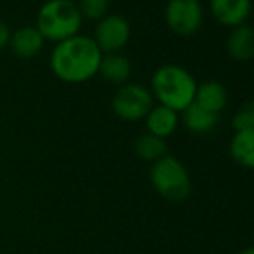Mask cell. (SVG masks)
Listing matches in <instances>:
<instances>
[{"instance_id": "cell-1", "label": "cell", "mask_w": 254, "mask_h": 254, "mask_svg": "<svg viewBox=\"0 0 254 254\" xmlns=\"http://www.w3.org/2000/svg\"><path fill=\"white\" fill-rule=\"evenodd\" d=\"M102 56L94 38L78 33L54 45L49 64L57 80L76 85L92 80L99 73Z\"/></svg>"}, {"instance_id": "cell-2", "label": "cell", "mask_w": 254, "mask_h": 254, "mask_svg": "<svg viewBox=\"0 0 254 254\" xmlns=\"http://www.w3.org/2000/svg\"><path fill=\"white\" fill-rule=\"evenodd\" d=\"M197 83L195 78L185 67L178 64H164L157 67L151 80V94L159 101L161 106L182 113L195 97Z\"/></svg>"}, {"instance_id": "cell-3", "label": "cell", "mask_w": 254, "mask_h": 254, "mask_svg": "<svg viewBox=\"0 0 254 254\" xmlns=\"http://www.w3.org/2000/svg\"><path fill=\"white\" fill-rule=\"evenodd\" d=\"M81 24L83 16L74 0H47L38 9L35 26L45 40L59 44L80 33Z\"/></svg>"}, {"instance_id": "cell-4", "label": "cell", "mask_w": 254, "mask_h": 254, "mask_svg": "<svg viewBox=\"0 0 254 254\" xmlns=\"http://www.w3.org/2000/svg\"><path fill=\"white\" fill-rule=\"evenodd\" d=\"M149 177H151L154 190L166 201L180 202L190 195V177L184 163L178 161L177 157L164 156L163 159L152 163Z\"/></svg>"}, {"instance_id": "cell-5", "label": "cell", "mask_w": 254, "mask_h": 254, "mask_svg": "<svg viewBox=\"0 0 254 254\" xmlns=\"http://www.w3.org/2000/svg\"><path fill=\"white\" fill-rule=\"evenodd\" d=\"M152 94L149 88L137 83H125L114 94L111 107L113 113L123 121H140L145 120L149 111L152 109Z\"/></svg>"}, {"instance_id": "cell-6", "label": "cell", "mask_w": 254, "mask_h": 254, "mask_svg": "<svg viewBox=\"0 0 254 254\" xmlns=\"http://www.w3.org/2000/svg\"><path fill=\"white\" fill-rule=\"evenodd\" d=\"M202 5L199 0H168L164 9V21L173 33L180 37H192L202 24Z\"/></svg>"}, {"instance_id": "cell-7", "label": "cell", "mask_w": 254, "mask_h": 254, "mask_svg": "<svg viewBox=\"0 0 254 254\" xmlns=\"http://www.w3.org/2000/svg\"><path fill=\"white\" fill-rule=\"evenodd\" d=\"M131 37V26L121 14H106L97 21L94 31V40L102 54H114L127 47Z\"/></svg>"}, {"instance_id": "cell-8", "label": "cell", "mask_w": 254, "mask_h": 254, "mask_svg": "<svg viewBox=\"0 0 254 254\" xmlns=\"http://www.w3.org/2000/svg\"><path fill=\"white\" fill-rule=\"evenodd\" d=\"M209 9L220 24L235 28L248 21L253 2L251 0H209Z\"/></svg>"}, {"instance_id": "cell-9", "label": "cell", "mask_w": 254, "mask_h": 254, "mask_svg": "<svg viewBox=\"0 0 254 254\" xmlns=\"http://www.w3.org/2000/svg\"><path fill=\"white\" fill-rule=\"evenodd\" d=\"M45 38L37 30V26H21L16 31H10L9 47L21 59H31L38 56L44 49Z\"/></svg>"}, {"instance_id": "cell-10", "label": "cell", "mask_w": 254, "mask_h": 254, "mask_svg": "<svg viewBox=\"0 0 254 254\" xmlns=\"http://www.w3.org/2000/svg\"><path fill=\"white\" fill-rule=\"evenodd\" d=\"M227 54L234 61H249L254 57V28L248 24L232 28L230 35L227 37Z\"/></svg>"}, {"instance_id": "cell-11", "label": "cell", "mask_w": 254, "mask_h": 254, "mask_svg": "<svg viewBox=\"0 0 254 254\" xmlns=\"http://www.w3.org/2000/svg\"><path fill=\"white\" fill-rule=\"evenodd\" d=\"M99 74L113 85H125L128 83L131 76V63L127 56L120 52L114 54H104L101 66H99Z\"/></svg>"}, {"instance_id": "cell-12", "label": "cell", "mask_w": 254, "mask_h": 254, "mask_svg": "<svg viewBox=\"0 0 254 254\" xmlns=\"http://www.w3.org/2000/svg\"><path fill=\"white\" fill-rule=\"evenodd\" d=\"M178 113L166 106H152L149 114L145 116L147 133L156 135L159 138H166L177 130L178 127Z\"/></svg>"}, {"instance_id": "cell-13", "label": "cell", "mask_w": 254, "mask_h": 254, "mask_svg": "<svg viewBox=\"0 0 254 254\" xmlns=\"http://www.w3.org/2000/svg\"><path fill=\"white\" fill-rule=\"evenodd\" d=\"M227 99L228 95L223 85L218 81H206L202 85H197L194 102L209 113L220 114L223 107L227 106Z\"/></svg>"}, {"instance_id": "cell-14", "label": "cell", "mask_w": 254, "mask_h": 254, "mask_svg": "<svg viewBox=\"0 0 254 254\" xmlns=\"http://www.w3.org/2000/svg\"><path fill=\"white\" fill-rule=\"evenodd\" d=\"M218 120H220V114L209 113L195 102H192L187 109L182 111V123L192 133H207L216 127Z\"/></svg>"}, {"instance_id": "cell-15", "label": "cell", "mask_w": 254, "mask_h": 254, "mask_svg": "<svg viewBox=\"0 0 254 254\" xmlns=\"http://www.w3.org/2000/svg\"><path fill=\"white\" fill-rule=\"evenodd\" d=\"M230 156L242 168H254V127L235 131L230 142Z\"/></svg>"}, {"instance_id": "cell-16", "label": "cell", "mask_w": 254, "mask_h": 254, "mask_svg": "<svg viewBox=\"0 0 254 254\" xmlns=\"http://www.w3.org/2000/svg\"><path fill=\"white\" fill-rule=\"evenodd\" d=\"M168 147L164 138H159L156 135L144 133L135 140V154L140 157L142 161L147 163H156V161L163 159L168 156Z\"/></svg>"}, {"instance_id": "cell-17", "label": "cell", "mask_w": 254, "mask_h": 254, "mask_svg": "<svg viewBox=\"0 0 254 254\" xmlns=\"http://www.w3.org/2000/svg\"><path fill=\"white\" fill-rule=\"evenodd\" d=\"M109 3L111 0H78L76 5L80 9L83 19H92V21H99L102 19L106 14H109Z\"/></svg>"}, {"instance_id": "cell-18", "label": "cell", "mask_w": 254, "mask_h": 254, "mask_svg": "<svg viewBox=\"0 0 254 254\" xmlns=\"http://www.w3.org/2000/svg\"><path fill=\"white\" fill-rule=\"evenodd\" d=\"M232 125H234L235 131L248 130V128H253V127H254L253 118H251V113H249L248 107H244V109H241V111H239V113H235V116H234V121H232Z\"/></svg>"}, {"instance_id": "cell-19", "label": "cell", "mask_w": 254, "mask_h": 254, "mask_svg": "<svg viewBox=\"0 0 254 254\" xmlns=\"http://www.w3.org/2000/svg\"><path fill=\"white\" fill-rule=\"evenodd\" d=\"M9 38H10V30L3 21H0V52L9 45Z\"/></svg>"}, {"instance_id": "cell-20", "label": "cell", "mask_w": 254, "mask_h": 254, "mask_svg": "<svg viewBox=\"0 0 254 254\" xmlns=\"http://www.w3.org/2000/svg\"><path fill=\"white\" fill-rule=\"evenodd\" d=\"M237 254H254V248H246L242 251H239Z\"/></svg>"}, {"instance_id": "cell-21", "label": "cell", "mask_w": 254, "mask_h": 254, "mask_svg": "<svg viewBox=\"0 0 254 254\" xmlns=\"http://www.w3.org/2000/svg\"><path fill=\"white\" fill-rule=\"evenodd\" d=\"M248 109H249V113H251V118H253V123H254V102H251L248 106Z\"/></svg>"}]
</instances>
